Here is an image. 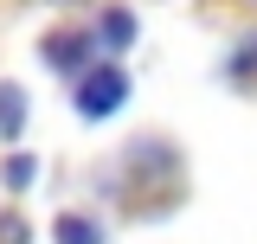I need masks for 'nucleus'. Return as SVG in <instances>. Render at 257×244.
I'll return each instance as SVG.
<instances>
[{
  "label": "nucleus",
  "mask_w": 257,
  "mask_h": 244,
  "mask_svg": "<svg viewBox=\"0 0 257 244\" xmlns=\"http://www.w3.org/2000/svg\"><path fill=\"white\" fill-rule=\"evenodd\" d=\"M116 103H128V71L90 64V71L77 77V116H84V122H103V116H116Z\"/></svg>",
  "instance_id": "1"
},
{
  "label": "nucleus",
  "mask_w": 257,
  "mask_h": 244,
  "mask_svg": "<svg viewBox=\"0 0 257 244\" xmlns=\"http://www.w3.org/2000/svg\"><path fill=\"white\" fill-rule=\"evenodd\" d=\"M90 52H96V39H84V32H52L45 39V64L52 71H90Z\"/></svg>",
  "instance_id": "2"
},
{
  "label": "nucleus",
  "mask_w": 257,
  "mask_h": 244,
  "mask_svg": "<svg viewBox=\"0 0 257 244\" xmlns=\"http://www.w3.org/2000/svg\"><path fill=\"white\" fill-rule=\"evenodd\" d=\"M20 129H26V90L0 77V142H13Z\"/></svg>",
  "instance_id": "3"
},
{
  "label": "nucleus",
  "mask_w": 257,
  "mask_h": 244,
  "mask_svg": "<svg viewBox=\"0 0 257 244\" xmlns=\"http://www.w3.org/2000/svg\"><path fill=\"white\" fill-rule=\"evenodd\" d=\"M52 238H58V244H103V225H96V218H77V212H64L58 225H52Z\"/></svg>",
  "instance_id": "4"
},
{
  "label": "nucleus",
  "mask_w": 257,
  "mask_h": 244,
  "mask_svg": "<svg viewBox=\"0 0 257 244\" xmlns=\"http://www.w3.org/2000/svg\"><path fill=\"white\" fill-rule=\"evenodd\" d=\"M32 180H39V161H32V154H13V161L0 167V186H7V193H26Z\"/></svg>",
  "instance_id": "5"
},
{
  "label": "nucleus",
  "mask_w": 257,
  "mask_h": 244,
  "mask_svg": "<svg viewBox=\"0 0 257 244\" xmlns=\"http://www.w3.org/2000/svg\"><path fill=\"white\" fill-rule=\"evenodd\" d=\"M128 39H135V13H122V7H116V13H103V45H116V52H122Z\"/></svg>",
  "instance_id": "6"
},
{
  "label": "nucleus",
  "mask_w": 257,
  "mask_h": 244,
  "mask_svg": "<svg viewBox=\"0 0 257 244\" xmlns=\"http://www.w3.org/2000/svg\"><path fill=\"white\" fill-rule=\"evenodd\" d=\"M0 244H32V225H26V212H0Z\"/></svg>",
  "instance_id": "7"
}]
</instances>
